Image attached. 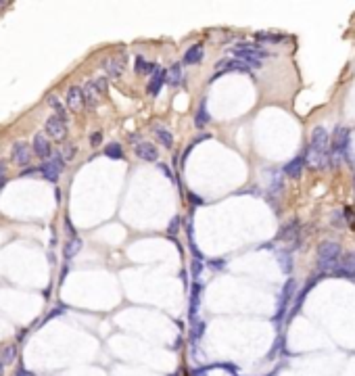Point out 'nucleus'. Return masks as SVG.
Segmentation results:
<instances>
[{"instance_id":"nucleus-38","label":"nucleus","mask_w":355,"mask_h":376,"mask_svg":"<svg viewBox=\"0 0 355 376\" xmlns=\"http://www.w3.org/2000/svg\"><path fill=\"white\" fill-rule=\"evenodd\" d=\"M140 136L138 134H130V142H136V140H138Z\"/></svg>"},{"instance_id":"nucleus-9","label":"nucleus","mask_w":355,"mask_h":376,"mask_svg":"<svg viewBox=\"0 0 355 376\" xmlns=\"http://www.w3.org/2000/svg\"><path fill=\"white\" fill-rule=\"evenodd\" d=\"M11 159H13V163H17L19 167L29 165V161H31V148H29L25 142H15L13 148H11Z\"/></svg>"},{"instance_id":"nucleus-22","label":"nucleus","mask_w":355,"mask_h":376,"mask_svg":"<svg viewBox=\"0 0 355 376\" xmlns=\"http://www.w3.org/2000/svg\"><path fill=\"white\" fill-rule=\"evenodd\" d=\"M48 105L54 109V111H57V115H54V117H57V119H59L61 123H65V125H67V121H69V115H67L65 107L61 105V100H59L57 96H54V94H50V96H48Z\"/></svg>"},{"instance_id":"nucleus-31","label":"nucleus","mask_w":355,"mask_h":376,"mask_svg":"<svg viewBox=\"0 0 355 376\" xmlns=\"http://www.w3.org/2000/svg\"><path fill=\"white\" fill-rule=\"evenodd\" d=\"M92 84H94V88H96L100 94H105L107 92V77H96V80H92Z\"/></svg>"},{"instance_id":"nucleus-37","label":"nucleus","mask_w":355,"mask_h":376,"mask_svg":"<svg viewBox=\"0 0 355 376\" xmlns=\"http://www.w3.org/2000/svg\"><path fill=\"white\" fill-rule=\"evenodd\" d=\"M190 148H192V146H188V148H186V151H184V155H182V163H186V157H188V155H190Z\"/></svg>"},{"instance_id":"nucleus-32","label":"nucleus","mask_w":355,"mask_h":376,"mask_svg":"<svg viewBox=\"0 0 355 376\" xmlns=\"http://www.w3.org/2000/svg\"><path fill=\"white\" fill-rule=\"evenodd\" d=\"M178 228H180V217L176 215V217L171 219V224L167 226V232L171 234V236H176V234H178Z\"/></svg>"},{"instance_id":"nucleus-19","label":"nucleus","mask_w":355,"mask_h":376,"mask_svg":"<svg viewBox=\"0 0 355 376\" xmlns=\"http://www.w3.org/2000/svg\"><path fill=\"white\" fill-rule=\"evenodd\" d=\"M105 69H107V73L111 75V77H121V75H123V69H125L123 59H119V57H111V59L105 63Z\"/></svg>"},{"instance_id":"nucleus-39","label":"nucleus","mask_w":355,"mask_h":376,"mask_svg":"<svg viewBox=\"0 0 355 376\" xmlns=\"http://www.w3.org/2000/svg\"><path fill=\"white\" fill-rule=\"evenodd\" d=\"M351 228H353V232H355V219H353V222H351Z\"/></svg>"},{"instance_id":"nucleus-16","label":"nucleus","mask_w":355,"mask_h":376,"mask_svg":"<svg viewBox=\"0 0 355 376\" xmlns=\"http://www.w3.org/2000/svg\"><path fill=\"white\" fill-rule=\"evenodd\" d=\"M163 84H165V71L161 67H157V71L153 73L151 82H148V86H146V94H148V96H157Z\"/></svg>"},{"instance_id":"nucleus-17","label":"nucleus","mask_w":355,"mask_h":376,"mask_svg":"<svg viewBox=\"0 0 355 376\" xmlns=\"http://www.w3.org/2000/svg\"><path fill=\"white\" fill-rule=\"evenodd\" d=\"M67 105L69 109H73V111H80L84 107V96H82V88H77V86H71L67 90Z\"/></svg>"},{"instance_id":"nucleus-40","label":"nucleus","mask_w":355,"mask_h":376,"mask_svg":"<svg viewBox=\"0 0 355 376\" xmlns=\"http://www.w3.org/2000/svg\"><path fill=\"white\" fill-rule=\"evenodd\" d=\"M0 6H2V2H0Z\"/></svg>"},{"instance_id":"nucleus-10","label":"nucleus","mask_w":355,"mask_h":376,"mask_svg":"<svg viewBox=\"0 0 355 376\" xmlns=\"http://www.w3.org/2000/svg\"><path fill=\"white\" fill-rule=\"evenodd\" d=\"M31 153H34L36 157H40V159H50L52 148H50L48 138H46L44 134H36L34 140H31Z\"/></svg>"},{"instance_id":"nucleus-35","label":"nucleus","mask_w":355,"mask_h":376,"mask_svg":"<svg viewBox=\"0 0 355 376\" xmlns=\"http://www.w3.org/2000/svg\"><path fill=\"white\" fill-rule=\"evenodd\" d=\"M161 169H163V174L165 176H169V180H173V174H171V169H167V167H165V165H159Z\"/></svg>"},{"instance_id":"nucleus-2","label":"nucleus","mask_w":355,"mask_h":376,"mask_svg":"<svg viewBox=\"0 0 355 376\" xmlns=\"http://www.w3.org/2000/svg\"><path fill=\"white\" fill-rule=\"evenodd\" d=\"M232 54L238 61L247 63L249 69H259L263 65V59L270 52L263 50V46H259V44H238L232 48Z\"/></svg>"},{"instance_id":"nucleus-11","label":"nucleus","mask_w":355,"mask_h":376,"mask_svg":"<svg viewBox=\"0 0 355 376\" xmlns=\"http://www.w3.org/2000/svg\"><path fill=\"white\" fill-rule=\"evenodd\" d=\"M295 291H297V280L288 278L286 284H284L282 293H280V305H278V318H282L284 309H286V305L290 303V299H295Z\"/></svg>"},{"instance_id":"nucleus-27","label":"nucleus","mask_w":355,"mask_h":376,"mask_svg":"<svg viewBox=\"0 0 355 376\" xmlns=\"http://www.w3.org/2000/svg\"><path fill=\"white\" fill-rule=\"evenodd\" d=\"M105 155L107 157H111V159H123V151H121V146L117 144V142H111L107 148H105Z\"/></svg>"},{"instance_id":"nucleus-13","label":"nucleus","mask_w":355,"mask_h":376,"mask_svg":"<svg viewBox=\"0 0 355 376\" xmlns=\"http://www.w3.org/2000/svg\"><path fill=\"white\" fill-rule=\"evenodd\" d=\"M82 96H84V105L86 107H90L94 109L98 103H100V98H102V94L94 88V84L92 82H86V86L82 88Z\"/></svg>"},{"instance_id":"nucleus-3","label":"nucleus","mask_w":355,"mask_h":376,"mask_svg":"<svg viewBox=\"0 0 355 376\" xmlns=\"http://www.w3.org/2000/svg\"><path fill=\"white\" fill-rule=\"evenodd\" d=\"M347 151H349V130L338 125L332 138H330V165L341 159V157H345Z\"/></svg>"},{"instance_id":"nucleus-24","label":"nucleus","mask_w":355,"mask_h":376,"mask_svg":"<svg viewBox=\"0 0 355 376\" xmlns=\"http://www.w3.org/2000/svg\"><path fill=\"white\" fill-rule=\"evenodd\" d=\"M134 69H136V73L146 75V73H155V71H157V65H155V63L144 61L142 57H136V65H134Z\"/></svg>"},{"instance_id":"nucleus-29","label":"nucleus","mask_w":355,"mask_h":376,"mask_svg":"<svg viewBox=\"0 0 355 376\" xmlns=\"http://www.w3.org/2000/svg\"><path fill=\"white\" fill-rule=\"evenodd\" d=\"M278 259H280V265H282V272L284 274H288L290 272V265H293V261H290V253H278Z\"/></svg>"},{"instance_id":"nucleus-23","label":"nucleus","mask_w":355,"mask_h":376,"mask_svg":"<svg viewBox=\"0 0 355 376\" xmlns=\"http://www.w3.org/2000/svg\"><path fill=\"white\" fill-rule=\"evenodd\" d=\"M155 136H157V140L165 146V148H171L173 146V136H171V132L167 130V128H163V125H157L155 128Z\"/></svg>"},{"instance_id":"nucleus-12","label":"nucleus","mask_w":355,"mask_h":376,"mask_svg":"<svg viewBox=\"0 0 355 376\" xmlns=\"http://www.w3.org/2000/svg\"><path fill=\"white\" fill-rule=\"evenodd\" d=\"M134 151H136V157L142 161H157L159 159V151H157V146L153 142H140V144H136Z\"/></svg>"},{"instance_id":"nucleus-26","label":"nucleus","mask_w":355,"mask_h":376,"mask_svg":"<svg viewBox=\"0 0 355 376\" xmlns=\"http://www.w3.org/2000/svg\"><path fill=\"white\" fill-rule=\"evenodd\" d=\"M255 40H259V42H272V44H278V42H282V40H284V36H280V34H263V31H259V34L255 36Z\"/></svg>"},{"instance_id":"nucleus-36","label":"nucleus","mask_w":355,"mask_h":376,"mask_svg":"<svg viewBox=\"0 0 355 376\" xmlns=\"http://www.w3.org/2000/svg\"><path fill=\"white\" fill-rule=\"evenodd\" d=\"M213 263V268H215V270H222L224 268V261H211Z\"/></svg>"},{"instance_id":"nucleus-28","label":"nucleus","mask_w":355,"mask_h":376,"mask_svg":"<svg viewBox=\"0 0 355 376\" xmlns=\"http://www.w3.org/2000/svg\"><path fill=\"white\" fill-rule=\"evenodd\" d=\"M75 155H77V146H75V144H67V146H63L61 159H63V161H73Z\"/></svg>"},{"instance_id":"nucleus-7","label":"nucleus","mask_w":355,"mask_h":376,"mask_svg":"<svg viewBox=\"0 0 355 376\" xmlns=\"http://www.w3.org/2000/svg\"><path fill=\"white\" fill-rule=\"evenodd\" d=\"M311 146L322 155H330V136L322 125L313 128V132H311Z\"/></svg>"},{"instance_id":"nucleus-30","label":"nucleus","mask_w":355,"mask_h":376,"mask_svg":"<svg viewBox=\"0 0 355 376\" xmlns=\"http://www.w3.org/2000/svg\"><path fill=\"white\" fill-rule=\"evenodd\" d=\"M199 293H201V286L194 284V286H192V305H190V316H192V318H194V313H196V307H199Z\"/></svg>"},{"instance_id":"nucleus-4","label":"nucleus","mask_w":355,"mask_h":376,"mask_svg":"<svg viewBox=\"0 0 355 376\" xmlns=\"http://www.w3.org/2000/svg\"><path fill=\"white\" fill-rule=\"evenodd\" d=\"M63 169H65V161L61 159V155H52L50 159H46L40 167H38V171L48 180V182H57L59 176L63 174Z\"/></svg>"},{"instance_id":"nucleus-21","label":"nucleus","mask_w":355,"mask_h":376,"mask_svg":"<svg viewBox=\"0 0 355 376\" xmlns=\"http://www.w3.org/2000/svg\"><path fill=\"white\" fill-rule=\"evenodd\" d=\"M209 121H211V117H209V111H207V103H205V98H203L201 105H199V111H196V115H194V125L199 130H203Z\"/></svg>"},{"instance_id":"nucleus-34","label":"nucleus","mask_w":355,"mask_h":376,"mask_svg":"<svg viewBox=\"0 0 355 376\" xmlns=\"http://www.w3.org/2000/svg\"><path fill=\"white\" fill-rule=\"evenodd\" d=\"M343 213H345L343 217H347V219H349V224H351V222H353V211H351V207H345Z\"/></svg>"},{"instance_id":"nucleus-14","label":"nucleus","mask_w":355,"mask_h":376,"mask_svg":"<svg viewBox=\"0 0 355 376\" xmlns=\"http://www.w3.org/2000/svg\"><path fill=\"white\" fill-rule=\"evenodd\" d=\"M303 167H305V163H303V155H299V157H295V159H290V161L286 163V165H284V176H288V178L297 180V178H301Z\"/></svg>"},{"instance_id":"nucleus-33","label":"nucleus","mask_w":355,"mask_h":376,"mask_svg":"<svg viewBox=\"0 0 355 376\" xmlns=\"http://www.w3.org/2000/svg\"><path fill=\"white\" fill-rule=\"evenodd\" d=\"M100 140H102V132H94V134L90 136V144H92V146H98Z\"/></svg>"},{"instance_id":"nucleus-6","label":"nucleus","mask_w":355,"mask_h":376,"mask_svg":"<svg viewBox=\"0 0 355 376\" xmlns=\"http://www.w3.org/2000/svg\"><path fill=\"white\" fill-rule=\"evenodd\" d=\"M330 276H343V278H355V253H345L338 257V263Z\"/></svg>"},{"instance_id":"nucleus-20","label":"nucleus","mask_w":355,"mask_h":376,"mask_svg":"<svg viewBox=\"0 0 355 376\" xmlns=\"http://www.w3.org/2000/svg\"><path fill=\"white\" fill-rule=\"evenodd\" d=\"M165 82L169 86H180L182 84V65L180 63H173V65L165 71Z\"/></svg>"},{"instance_id":"nucleus-18","label":"nucleus","mask_w":355,"mask_h":376,"mask_svg":"<svg viewBox=\"0 0 355 376\" xmlns=\"http://www.w3.org/2000/svg\"><path fill=\"white\" fill-rule=\"evenodd\" d=\"M203 57H205L203 46H201V44H194L192 48H188V50H186L182 63H184V65H196V63H201V61H203Z\"/></svg>"},{"instance_id":"nucleus-5","label":"nucleus","mask_w":355,"mask_h":376,"mask_svg":"<svg viewBox=\"0 0 355 376\" xmlns=\"http://www.w3.org/2000/svg\"><path fill=\"white\" fill-rule=\"evenodd\" d=\"M303 163L305 167H311V169H324L330 165V155H322L309 144L303 153Z\"/></svg>"},{"instance_id":"nucleus-25","label":"nucleus","mask_w":355,"mask_h":376,"mask_svg":"<svg viewBox=\"0 0 355 376\" xmlns=\"http://www.w3.org/2000/svg\"><path fill=\"white\" fill-rule=\"evenodd\" d=\"M80 249H82V240L77 238V236H73V238H71L67 245H65V251H63V255H65L67 259H71V257H75L77 253H80Z\"/></svg>"},{"instance_id":"nucleus-15","label":"nucleus","mask_w":355,"mask_h":376,"mask_svg":"<svg viewBox=\"0 0 355 376\" xmlns=\"http://www.w3.org/2000/svg\"><path fill=\"white\" fill-rule=\"evenodd\" d=\"M299 230H301V224H299V219H290L288 224H284L280 232H278V240H293L295 236H299Z\"/></svg>"},{"instance_id":"nucleus-8","label":"nucleus","mask_w":355,"mask_h":376,"mask_svg":"<svg viewBox=\"0 0 355 376\" xmlns=\"http://www.w3.org/2000/svg\"><path fill=\"white\" fill-rule=\"evenodd\" d=\"M44 132L48 134V138L54 140V142H63L65 136H67V125L61 123L57 117H50V119L44 123Z\"/></svg>"},{"instance_id":"nucleus-1","label":"nucleus","mask_w":355,"mask_h":376,"mask_svg":"<svg viewBox=\"0 0 355 376\" xmlns=\"http://www.w3.org/2000/svg\"><path fill=\"white\" fill-rule=\"evenodd\" d=\"M341 255H343V249L338 242H334V240L320 242V247H318V270H320V274H324V276L332 274Z\"/></svg>"}]
</instances>
